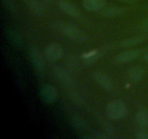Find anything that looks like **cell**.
I'll list each match as a JSON object with an SVG mask.
<instances>
[{
    "label": "cell",
    "mask_w": 148,
    "mask_h": 139,
    "mask_svg": "<svg viewBox=\"0 0 148 139\" xmlns=\"http://www.w3.org/2000/svg\"><path fill=\"white\" fill-rule=\"evenodd\" d=\"M108 117L111 120H120L127 114V107L121 100H115L108 104L106 108Z\"/></svg>",
    "instance_id": "cell-2"
},
{
    "label": "cell",
    "mask_w": 148,
    "mask_h": 139,
    "mask_svg": "<svg viewBox=\"0 0 148 139\" xmlns=\"http://www.w3.org/2000/svg\"><path fill=\"white\" fill-rule=\"evenodd\" d=\"M40 1L46 4H51L53 2V0H40Z\"/></svg>",
    "instance_id": "cell-25"
},
{
    "label": "cell",
    "mask_w": 148,
    "mask_h": 139,
    "mask_svg": "<svg viewBox=\"0 0 148 139\" xmlns=\"http://www.w3.org/2000/svg\"><path fill=\"white\" fill-rule=\"evenodd\" d=\"M145 36H143V35H140V36H133V37L127 38V39H124V40L121 41V45L124 46V47H130V46L140 44V43L145 41Z\"/></svg>",
    "instance_id": "cell-16"
},
{
    "label": "cell",
    "mask_w": 148,
    "mask_h": 139,
    "mask_svg": "<svg viewBox=\"0 0 148 139\" xmlns=\"http://www.w3.org/2000/svg\"><path fill=\"white\" fill-rule=\"evenodd\" d=\"M100 54L98 50H93L88 52L82 55V59L86 63H92L99 58Z\"/></svg>",
    "instance_id": "cell-19"
},
{
    "label": "cell",
    "mask_w": 148,
    "mask_h": 139,
    "mask_svg": "<svg viewBox=\"0 0 148 139\" xmlns=\"http://www.w3.org/2000/svg\"><path fill=\"white\" fill-rule=\"evenodd\" d=\"M28 55L33 68L38 75H43L45 70V62L40 50L36 46H31L28 50Z\"/></svg>",
    "instance_id": "cell-3"
},
{
    "label": "cell",
    "mask_w": 148,
    "mask_h": 139,
    "mask_svg": "<svg viewBox=\"0 0 148 139\" xmlns=\"http://www.w3.org/2000/svg\"><path fill=\"white\" fill-rule=\"evenodd\" d=\"M140 30L145 32H148V17L143 20L140 25Z\"/></svg>",
    "instance_id": "cell-24"
},
{
    "label": "cell",
    "mask_w": 148,
    "mask_h": 139,
    "mask_svg": "<svg viewBox=\"0 0 148 139\" xmlns=\"http://www.w3.org/2000/svg\"><path fill=\"white\" fill-rule=\"evenodd\" d=\"M5 34L12 44L16 47H21L23 44L21 36L15 30L12 28H5Z\"/></svg>",
    "instance_id": "cell-13"
},
{
    "label": "cell",
    "mask_w": 148,
    "mask_h": 139,
    "mask_svg": "<svg viewBox=\"0 0 148 139\" xmlns=\"http://www.w3.org/2000/svg\"><path fill=\"white\" fill-rule=\"evenodd\" d=\"M145 73V69L144 67L141 66V65H135V66H133L130 68L128 72H127V75L130 80L134 81V82H137L143 78Z\"/></svg>",
    "instance_id": "cell-12"
},
{
    "label": "cell",
    "mask_w": 148,
    "mask_h": 139,
    "mask_svg": "<svg viewBox=\"0 0 148 139\" xmlns=\"http://www.w3.org/2000/svg\"><path fill=\"white\" fill-rule=\"evenodd\" d=\"M42 99L46 103H53L56 100L58 96L57 90L54 86L50 84H46L41 87L40 91Z\"/></svg>",
    "instance_id": "cell-7"
},
{
    "label": "cell",
    "mask_w": 148,
    "mask_h": 139,
    "mask_svg": "<svg viewBox=\"0 0 148 139\" xmlns=\"http://www.w3.org/2000/svg\"><path fill=\"white\" fill-rule=\"evenodd\" d=\"M64 54L62 46L57 43L49 45L44 50V56L48 61L56 62L62 57Z\"/></svg>",
    "instance_id": "cell-6"
},
{
    "label": "cell",
    "mask_w": 148,
    "mask_h": 139,
    "mask_svg": "<svg viewBox=\"0 0 148 139\" xmlns=\"http://www.w3.org/2000/svg\"><path fill=\"white\" fill-rule=\"evenodd\" d=\"M118 1H122V2L125 3H134L136 0H118Z\"/></svg>",
    "instance_id": "cell-26"
},
{
    "label": "cell",
    "mask_w": 148,
    "mask_h": 139,
    "mask_svg": "<svg viewBox=\"0 0 148 139\" xmlns=\"http://www.w3.org/2000/svg\"><path fill=\"white\" fill-rule=\"evenodd\" d=\"M100 122L101 123L102 126L103 127V128L105 129L106 133L108 134H113L114 133V126L111 124L110 122H108L107 120H103V119H101L100 120Z\"/></svg>",
    "instance_id": "cell-21"
},
{
    "label": "cell",
    "mask_w": 148,
    "mask_h": 139,
    "mask_svg": "<svg viewBox=\"0 0 148 139\" xmlns=\"http://www.w3.org/2000/svg\"><path fill=\"white\" fill-rule=\"evenodd\" d=\"M52 72L58 80L68 87H74L75 85V80L69 70L64 69L62 67L53 65L52 67Z\"/></svg>",
    "instance_id": "cell-5"
},
{
    "label": "cell",
    "mask_w": 148,
    "mask_h": 139,
    "mask_svg": "<svg viewBox=\"0 0 148 139\" xmlns=\"http://www.w3.org/2000/svg\"><path fill=\"white\" fill-rule=\"evenodd\" d=\"M53 26L56 30L72 40L77 42H83L86 40L85 33L79 30V28L72 23L64 21H56L53 23Z\"/></svg>",
    "instance_id": "cell-1"
},
{
    "label": "cell",
    "mask_w": 148,
    "mask_h": 139,
    "mask_svg": "<svg viewBox=\"0 0 148 139\" xmlns=\"http://www.w3.org/2000/svg\"><path fill=\"white\" fill-rule=\"evenodd\" d=\"M125 9L117 6H106L99 10V14L105 17H112L118 16L124 12Z\"/></svg>",
    "instance_id": "cell-11"
},
{
    "label": "cell",
    "mask_w": 148,
    "mask_h": 139,
    "mask_svg": "<svg viewBox=\"0 0 148 139\" xmlns=\"http://www.w3.org/2000/svg\"><path fill=\"white\" fill-rule=\"evenodd\" d=\"M59 7L64 12L74 18H78L80 16V12L77 7L70 1L66 0H61L59 2Z\"/></svg>",
    "instance_id": "cell-10"
},
{
    "label": "cell",
    "mask_w": 148,
    "mask_h": 139,
    "mask_svg": "<svg viewBox=\"0 0 148 139\" xmlns=\"http://www.w3.org/2000/svg\"><path fill=\"white\" fill-rule=\"evenodd\" d=\"M66 94H67L68 96L70 98V99L72 101H73L75 104H77V105H81L83 102V99H82V97L81 96L80 94L78 92H77L76 91H74V90H68L66 91Z\"/></svg>",
    "instance_id": "cell-20"
},
{
    "label": "cell",
    "mask_w": 148,
    "mask_h": 139,
    "mask_svg": "<svg viewBox=\"0 0 148 139\" xmlns=\"http://www.w3.org/2000/svg\"><path fill=\"white\" fill-rule=\"evenodd\" d=\"M66 65L68 70L71 72H77L79 70V62L77 60L76 57L73 56H70L67 58L66 61Z\"/></svg>",
    "instance_id": "cell-18"
},
{
    "label": "cell",
    "mask_w": 148,
    "mask_h": 139,
    "mask_svg": "<svg viewBox=\"0 0 148 139\" xmlns=\"http://www.w3.org/2000/svg\"><path fill=\"white\" fill-rule=\"evenodd\" d=\"M106 0H83V6L88 11H99L105 7Z\"/></svg>",
    "instance_id": "cell-15"
},
{
    "label": "cell",
    "mask_w": 148,
    "mask_h": 139,
    "mask_svg": "<svg viewBox=\"0 0 148 139\" xmlns=\"http://www.w3.org/2000/svg\"><path fill=\"white\" fill-rule=\"evenodd\" d=\"M144 49H135L132 50L127 51L123 53L119 54L116 56V60L119 63H125V62H130L132 60L137 59L144 52Z\"/></svg>",
    "instance_id": "cell-8"
},
{
    "label": "cell",
    "mask_w": 148,
    "mask_h": 139,
    "mask_svg": "<svg viewBox=\"0 0 148 139\" xmlns=\"http://www.w3.org/2000/svg\"><path fill=\"white\" fill-rule=\"evenodd\" d=\"M23 1L34 14L38 16L44 15L45 9L41 2L38 0H23Z\"/></svg>",
    "instance_id": "cell-14"
},
{
    "label": "cell",
    "mask_w": 148,
    "mask_h": 139,
    "mask_svg": "<svg viewBox=\"0 0 148 139\" xmlns=\"http://www.w3.org/2000/svg\"><path fill=\"white\" fill-rule=\"evenodd\" d=\"M71 123L74 128L82 135L83 138L93 139V135L95 131L91 130L88 123L82 118L77 115H73L71 117Z\"/></svg>",
    "instance_id": "cell-4"
},
{
    "label": "cell",
    "mask_w": 148,
    "mask_h": 139,
    "mask_svg": "<svg viewBox=\"0 0 148 139\" xmlns=\"http://www.w3.org/2000/svg\"><path fill=\"white\" fill-rule=\"evenodd\" d=\"M143 59H144V60H145L146 62H148V52L145 54V55L143 56Z\"/></svg>",
    "instance_id": "cell-27"
},
{
    "label": "cell",
    "mask_w": 148,
    "mask_h": 139,
    "mask_svg": "<svg viewBox=\"0 0 148 139\" xmlns=\"http://www.w3.org/2000/svg\"><path fill=\"white\" fill-rule=\"evenodd\" d=\"M136 122L143 127H148V110L145 107L140 109L136 114Z\"/></svg>",
    "instance_id": "cell-17"
},
{
    "label": "cell",
    "mask_w": 148,
    "mask_h": 139,
    "mask_svg": "<svg viewBox=\"0 0 148 139\" xmlns=\"http://www.w3.org/2000/svg\"><path fill=\"white\" fill-rule=\"evenodd\" d=\"M92 77L99 85L106 90H111L113 88L112 81L107 74L101 71H95L92 73Z\"/></svg>",
    "instance_id": "cell-9"
},
{
    "label": "cell",
    "mask_w": 148,
    "mask_h": 139,
    "mask_svg": "<svg viewBox=\"0 0 148 139\" xmlns=\"http://www.w3.org/2000/svg\"><path fill=\"white\" fill-rule=\"evenodd\" d=\"M136 138L137 139H148V131L145 129L137 130L136 133Z\"/></svg>",
    "instance_id": "cell-23"
},
{
    "label": "cell",
    "mask_w": 148,
    "mask_h": 139,
    "mask_svg": "<svg viewBox=\"0 0 148 139\" xmlns=\"http://www.w3.org/2000/svg\"><path fill=\"white\" fill-rule=\"evenodd\" d=\"M2 2L3 4H4V5L7 7V10H8L12 14H16L17 10H16L15 5H14L12 0H2Z\"/></svg>",
    "instance_id": "cell-22"
}]
</instances>
